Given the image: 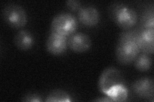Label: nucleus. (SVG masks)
I'll use <instances>...</instances> for the list:
<instances>
[{
    "instance_id": "f257e3e1",
    "label": "nucleus",
    "mask_w": 154,
    "mask_h": 102,
    "mask_svg": "<svg viewBox=\"0 0 154 102\" xmlns=\"http://www.w3.org/2000/svg\"><path fill=\"white\" fill-rule=\"evenodd\" d=\"M137 37V33L131 31H124L119 35L116 48V56L119 63L128 65L136 60L140 52Z\"/></svg>"
},
{
    "instance_id": "f03ea898",
    "label": "nucleus",
    "mask_w": 154,
    "mask_h": 102,
    "mask_svg": "<svg viewBox=\"0 0 154 102\" xmlns=\"http://www.w3.org/2000/svg\"><path fill=\"white\" fill-rule=\"evenodd\" d=\"M78 28V21L71 13L62 12L58 13L52 19L51 32L64 36H70Z\"/></svg>"
},
{
    "instance_id": "7ed1b4c3",
    "label": "nucleus",
    "mask_w": 154,
    "mask_h": 102,
    "mask_svg": "<svg viewBox=\"0 0 154 102\" xmlns=\"http://www.w3.org/2000/svg\"><path fill=\"white\" fill-rule=\"evenodd\" d=\"M111 16L117 25L124 30H128L136 25L137 13L135 10L123 4H117L111 10Z\"/></svg>"
},
{
    "instance_id": "20e7f679",
    "label": "nucleus",
    "mask_w": 154,
    "mask_h": 102,
    "mask_svg": "<svg viewBox=\"0 0 154 102\" xmlns=\"http://www.w3.org/2000/svg\"><path fill=\"white\" fill-rule=\"evenodd\" d=\"M2 16L4 21L10 26L14 28H21L25 26L28 21L27 14L21 6L11 3L3 10Z\"/></svg>"
},
{
    "instance_id": "39448f33",
    "label": "nucleus",
    "mask_w": 154,
    "mask_h": 102,
    "mask_svg": "<svg viewBox=\"0 0 154 102\" xmlns=\"http://www.w3.org/2000/svg\"><path fill=\"white\" fill-rule=\"evenodd\" d=\"M124 84V79L121 73L114 68H108L101 75L99 80V88L103 93L105 94L112 87Z\"/></svg>"
},
{
    "instance_id": "423d86ee",
    "label": "nucleus",
    "mask_w": 154,
    "mask_h": 102,
    "mask_svg": "<svg viewBox=\"0 0 154 102\" xmlns=\"http://www.w3.org/2000/svg\"><path fill=\"white\" fill-rule=\"evenodd\" d=\"M67 45L73 52L82 53L89 50L91 40L89 36L84 33H75L67 40Z\"/></svg>"
},
{
    "instance_id": "0eeeda50",
    "label": "nucleus",
    "mask_w": 154,
    "mask_h": 102,
    "mask_svg": "<svg viewBox=\"0 0 154 102\" xmlns=\"http://www.w3.org/2000/svg\"><path fill=\"white\" fill-rule=\"evenodd\" d=\"M132 88L134 93L142 98L150 99L153 98L154 83L153 79L143 77L135 81Z\"/></svg>"
},
{
    "instance_id": "6e6552de",
    "label": "nucleus",
    "mask_w": 154,
    "mask_h": 102,
    "mask_svg": "<svg viewBox=\"0 0 154 102\" xmlns=\"http://www.w3.org/2000/svg\"><path fill=\"white\" fill-rule=\"evenodd\" d=\"M67 45V37L51 32L46 41L47 51L54 55H60L66 51Z\"/></svg>"
},
{
    "instance_id": "1a4fd4ad",
    "label": "nucleus",
    "mask_w": 154,
    "mask_h": 102,
    "mask_svg": "<svg viewBox=\"0 0 154 102\" xmlns=\"http://www.w3.org/2000/svg\"><path fill=\"white\" fill-rule=\"evenodd\" d=\"M78 19L83 25L93 27L99 23L100 14L98 10L94 7H83L78 11Z\"/></svg>"
},
{
    "instance_id": "9d476101",
    "label": "nucleus",
    "mask_w": 154,
    "mask_h": 102,
    "mask_svg": "<svg viewBox=\"0 0 154 102\" xmlns=\"http://www.w3.org/2000/svg\"><path fill=\"white\" fill-rule=\"evenodd\" d=\"M154 29H144L137 33V43L140 51L149 54L153 53Z\"/></svg>"
},
{
    "instance_id": "9b49d317",
    "label": "nucleus",
    "mask_w": 154,
    "mask_h": 102,
    "mask_svg": "<svg viewBox=\"0 0 154 102\" xmlns=\"http://www.w3.org/2000/svg\"><path fill=\"white\" fill-rule=\"evenodd\" d=\"M34 36L27 30H21L17 33L14 37V43L19 49L27 51L34 44Z\"/></svg>"
},
{
    "instance_id": "f8f14e48",
    "label": "nucleus",
    "mask_w": 154,
    "mask_h": 102,
    "mask_svg": "<svg viewBox=\"0 0 154 102\" xmlns=\"http://www.w3.org/2000/svg\"><path fill=\"white\" fill-rule=\"evenodd\" d=\"M113 101H125L128 96V91L124 84L116 85L105 93Z\"/></svg>"
},
{
    "instance_id": "ddd939ff",
    "label": "nucleus",
    "mask_w": 154,
    "mask_h": 102,
    "mask_svg": "<svg viewBox=\"0 0 154 102\" xmlns=\"http://www.w3.org/2000/svg\"><path fill=\"white\" fill-rule=\"evenodd\" d=\"M134 61L135 68L141 71H145L150 70L152 66V58L147 53L143 52L139 56H137Z\"/></svg>"
},
{
    "instance_id": "4468645a",
    "label": "nucleus",
    "mask_w": 154,
    "mask_h": 102,
    "mask_svg": "<svg viewBox=\"0 0 154 102\" xmlns=\"http://www.w3.org/2000/svg\"><path fill=\"white\" fill-rule=\"evenodd\" d=\"M71 101V97L69 94L60 89L53 91L45 100L46 102H70Z\"/></svg>"
},
{
    "instance_id": "2eb2a0df",
    "label": "nucleus",
    "mask_w": 154,
    "mask_h": 102,
    "mask_svg": "<svg viewBox=\"0 0 154 102\" xmlns=\"http://www.w3.org/2000/svg\"><path fill=\"white\" fill-rule=\"evenodd\" d=\"M141 23L144 29H154V12L153 8H149L143 13Z\"/></svg>"
},
{
    "instance_id": "dca6fc26",
    "label": "nucleus",
    "mask_w": 154,
    "mask_h": 102,
    "mask_svg": "<svg viewBox=\"0 0 154 102\" xmlns=\"http://www.w3.org/2000/svg\"><path fill=\"white\" fill-rule=\"evenodd\" d=\"M22 100L26 102H40L42 100L41 96L37 93H28L23 97Z\"/></svg>"
},
{
    "instance_id": "f3484780",
    "label": "nucleus",
    "mask_w": 154,
    "mask_h": 102,
    "mask_svg": "<svg viewBox=\"0 0 154 102\" xmlns=\"http://www.w3.org/2000/svg\"><path fill=\"white\" fill-rule=\"evenodd\" d=\"M66 6L71 11H79L80 9L81 3L79 0H68L66 2Z\"/></svg>"
},
{
    "instance_id": "a211bd4d",
    "label": "nucleus",
    "mask_w": 154,
    "mask_h": 102,
    "mask_svg": "<svg viewBox=\"0 0 154 102\" xmlns=\"http://www.w3.org/2000/svg\"><path fill=\"white\" fill-rule=\"evenodd\" d=\"M93 101H101V102H107V101H113V100L110 98V97L107 96V97H105V98H97L95 99Z\"/></svg>"
}]
</instances>
